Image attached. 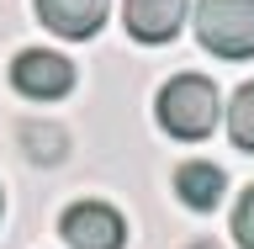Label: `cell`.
Returning <instances> with one entry per match:
<instances>
[{
	"label": "cell",
	"instance_id": "9c48e42d",
	"mask_svg": "<svg viewBox=\"0 0 254 249\" xmlns=\"http://www.w3.org/2000/svg\"><path fill=\"white\" fill-rule=\"evenodd\" d=\"M222 117H228V138H233L244 154H254V80L233 90V101H228Z\"/></svg>",
	"mask_w": 254,
	"mask_h": 249
},
{
	"label": "cell",
	"instance_id": "3957f363",
	"mask_svg": "<svg viewBox=\"0 0 254 249\" xmlns=\"http://www.w3.org/2000/svg\"><path fill=\"white\" fill-rule=\"evenodd\" d=\"M11 85L27 101H64V95L74 90V64L64 59V53H48V48H27L11 64Z\"/></svg>",
	"mask_w": 254,
	"mask_h": 249
},
{
	"label": "cell",
	"instance_id": "8992f818",
	"mask_svg": "<svg viewBox=\"0 0 254 249\" xmlns=\"http://www.w3.org/2000/svg\"><path fill=\"white\" fill-rule=\"evenodd\" d=\"M106 11H111V0H37L43 27L59 32V37H74V43L95 37L101 21H106Z\"/></svg>",
	"mask_w": 254,
	"mask_h": 249
},
{
	"label": "cell",
	"instance_id": "30bf717a",
	"mask_svg": "<svg viewBox=\"0 0 254 249\" xmlns=\"http://www.w3.org/2000/svg\"><path fill=\"white\" fill-rule=\"evenodd\" d=\"M233 239L244 249H254V186L238 196V207H233Z\"/></svg>",
	"mask_w": 254,
	"mask_h": 249
},
{
	"label": "cell",
	"instance_id": "7c38bea8",
	"mask_svg": "<svg viewBox=\"0 0 254 249\" xmlns=\"http://www.w3.org/2000/svg\"><path fill=\"white\" fill-rule=\"evenodd\" d=\"M0 207H5V196H0Z\"/></svg>",
	"mask_w": 254,
	"mask_h": 249
},
{
	"label": "cell",
	"instance_id": "277c9868",
	"mask_svg": "<svg viewBox=\"0 0 254 249\" xmlns=\"http://www.w3.org/2000/svg\"><path fill=\"white\" fill-rule=\"evenodd\" d=\"M59 234L74 249H122L127 244V223L111 202H74L59 218Z\"/></svg>",
	"mask_w": 254,
	"mask_h": 249
},
{
	"label": "cell",
	"instance_id": "52a82bcc",
	"mask_svg": "<svg viewBox=\"0 0 254 249\" xmlns=\"http://www.w3.org/2000/svg\"><path fill=\"white\" fill-rule=\"evenodd\" d=\"M222 191H228V175L212 165V159H186L180 170H175V196L190 207V212H212L222 202Z\"/></svg>",
	"mask_w": 254,
	"mask_h": 249
},
{
	"label": "cell",
	"instance_id": "6da1fadb",
	"mask_svg": "<svg viewBox=\"0 0 254 249\" xmlns=\"http://www.w3.org/2000/svg\"><path fill=\"white\" fill-rule=\"evenodd\" d=\"M159 127L180 143H201L212 127L222 122V101H217V85L206 75H175L164 90H159Z\"/></svg>",
	"mask_w": 254,
	"mask_h": 249
},
{
	"label": "cell",
	"instance_id": "7a4b0ae2",
	"mask_svg": "<svg viewBox=\"0 0 254 249\" xmlns=\"http://www.w3.org/2000/svg\"><path fill=\"white\" fill-rule=\"evenodd\" d=\"M196 37L217 59H254V0H196Z\"/></svg>",
	"mask_w": 254,
	"mask_h": 249
},
{
	"label": "cell",
	"instance_id": "5b68a950",
	"mask_svg": "<svg viewBox=\"0 0 254 249\" xmlns=\"http://www.w3.org/2000/svg\"><path fill=\"white\" fill-rule=\"evenodd\" d=\"M190 0H122V27L138 43H175Z\"/></svg>",
	"mask_w": 254,
	"mask_h": 249
},
{
	"label": "cell",
	"instance_id": "8fae6325",
	"mask_svg": "<svg viewBox=\"0 0 254 249\" xmlns=\"http://www.w3.org/2000/svg\"><path fill=\"white\" fill-rule=\"evenodd\" d=\"M190 249H222V244H190Z\"/></svg>",
	"mask_w": 254,
	"mask_h": 249
},
{
	"label": "cell",
	"instance_id": "ba28073f",
	"mask_svg": "<svg viewBox=\"0 0 254 249\" xmlns=\"http://www.w3.org/2000/svg\"><path fill=\"white\" fill-rule=\"evenodd\" d=\"M21 143H27V154L37 165H59L69 154V138H64L59 122H21Z\"/></svg>",
	"mask_w": 254,
	"mask_h": 249
}]
</instances>
